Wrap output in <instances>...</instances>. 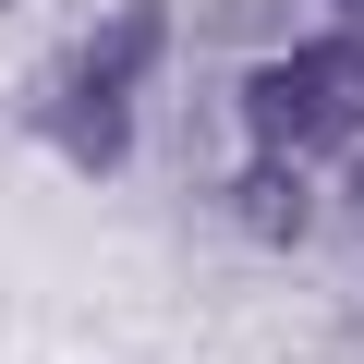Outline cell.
<instances>
[{"label": "cell", "mask_w": 364, "mask_h": 364, "mask_svg": "<svg viewBox=\"0 0 364 364\" xmlns=\"http://www.w3.org/2000/svg\"><path fill=\"white\" fill-rule=\"evenodd\" d=\"M158 49H170V13H158V0L109 13V25L73 49V73L49 85V134H61V158L122 170V146H134V85L158 73Z\"/></svg>", "instance_id": "cell-1"}, {"label": "cell", "mask_w": 364, "mask_h": 364, "mask_svg": "<svg viewBox=\"0 0 364 364\" xmlns=\"http://www.w3.org/2000/svg\"><path fill=\"white\" fill-rule=\"evenodd\" d=\"M243 122H255L267 146H352V134H364V73H352V49H304V61L243 73Z\"/></svg>", "instance_id": "cell-2"}, {"label": "cell", "mask_w": 364, "mask_h": 364, "mask_svg": "<svg viewBox=\"0 0 364 364\" xmlns=\"http://www.w3.org/2000/svg\"><path fill=\"white\" fill-rule=\"evenodd\" d=\"M231 207H243V231H267V243H291V231H304V195H291V146H267L255 170H231Z\"/></svg>", "instance_id": "cell-3"}, {"label": "cell", "mask_w": 364, "mask_h": 364, "mask_svg": "<svg viewBox=\"0 0 364 364\" xmlns=\"http://www.w3.org/2000/svg\"><path fill=\"white\" fill-rule=\"evenodd\" d=\"M352 73H364V37H352Z\"/></svg>", "instance_id": "cell-4"}]
</instances>
